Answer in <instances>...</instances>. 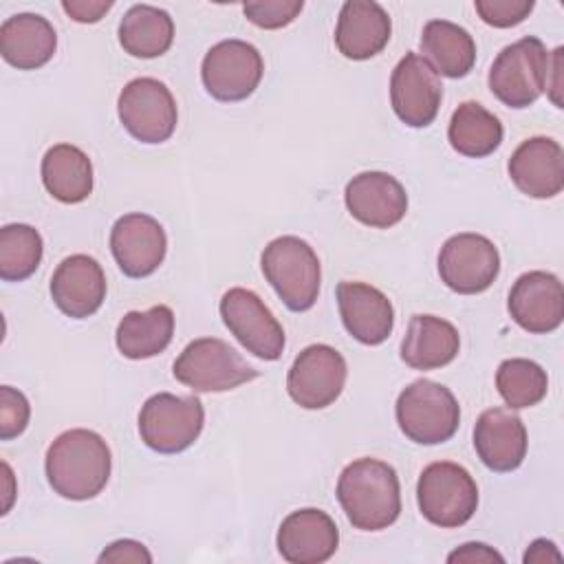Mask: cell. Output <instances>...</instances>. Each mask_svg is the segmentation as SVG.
Wrapping results in <instances>:
<instances>
[{
    "instance_id": "cell-1",
    "label": "cell",
    "mask_w": 564,
    "mask_h": 564,
    "mask_svg": "<svg viewBox=\"0 0 564 564\" xmlns=\"http://www.w3.org/2000/svg\"><path fill=\"white\" fill-rule=\"evenodd\" d=\"M44 469L55 494L66 500H90L108 485L110 447L93 430H66L48 445Z\"/></svg>"
},
{
    "instance_id": "cell-2",
    "label": "cell",
    "mask_w": 564,
    "mask_h": 564,
    "mask_svg": "<svg viewBox=\"0 0 564 564\" xmlns=\"http://www.w3.org/2000/svg\"><path fill=\"white\" fill-rule=\"evenodd\" d=\"M337 500L355 529H388L401 513L399 476L379 458H357L339 474Z\"/></svg>"
},
{
    "instance_id": "cell-3",
    "label": "cell",
    "mask_w": 564,
    "mask_h": 564,
    "mask_svg": "<svg viewBox=\"0 0 564 564\" xmlns=\"http://www.w3.org/2000/svg\"><path fill=\"white\" fill-rule=\"evenodd\" d=\"M262 273L289 311H308L319 295L322 269L313 247L297 236L271 240L260 258Z\"/></svg>"
},
{
    "instance_id": "cell-4",
    "label": "cell",
    "mask_w": 564,
    "mask_h": 564,
    "mask_svg": "<svg viewBox=\"0 0 564 564\" xmlns=\"http://www.w3.org/2000/svg\"><path fill=\"white\" fill-rule=\"evenodd\" d=\"M551 53L540 37L527 35L505 46L489 68V90L509 108H529L549 86Z\"/></svg>"
},
{
    "instance_id": "cell-5",
    "label": "cell",
    "mask_w": 564,
    "mask_h": 564,
    "mask_svg": "<svg viewBox=\"0 0 564 564\" xmlns=\"http://www.w3.org/2000/svg\"><path fill=\"white\" fill-rule=\"evenodd\" d=\"M399 430L419 445L449 441L460 423V405L449 388L432 379L408 383L394 405Z\"/></svg>"
},
{
    "instance_id": "cell-6",
    "label": "cell",
    "mask_w": 564,
    "mask_h": 564,
    "mask_svg": "<svg viewBox=\"0 0 564 564\" xmlns=\"http://www.w3.org/2000/svg\"><path fill=\"white\" fill-rule=\"evenodd\" d=\"M174 379L194 392H227L260 372L247 359L218 337H198L189 341L174 361Z\"/></svg>"
},
{
    "instance_id": "cell-7",
    "label": "cell",
    "mask_w": 564,
    "mask_h": 564,
    "mask_svg": "<svg viewBox=\"0 0 564 564\" xmlns=\"http://www.w3.org/2000/svg\"><path fill=\"white\" fill-rule=\"evenodd\" d=\"M416 502L427 522L441 529H456L476 513L478 487L463 465L436 460L419 476Z\"/></svg>"
},
{
    "instance_id": "cell-8",
    "label": "cell",
    "mask_w": 564,
    "mask_h": 564,
    "mask_svg": "<svg viewBox=\"0 0 564 564\" xmlns=\"http://www.w3.org/2000/svg\"><path fill=\"white\" fill-rule=\"evenodd\" d=\"M205 425V410L198 397L172 392L152 394L139 412V436L159 454H178L194 445Z\"/></svg>"
},
{
    "instance_id": "cell-9",
    "label": "cell",
    "mask_w": 564,
    "mask_h": 564,
    "mask_svg": "<svg viewBox=\"0 0 564 564\" xmlns=\"http://www.w3.org/2000/svg\"><path fill=\"white\" fill-rule=\"evenodd\" d=\"M121 126L141 143L167 141L178 121L176 101L170 88L154 77L130 79L117 99Z\"/></svg>"
},
{
    "instance_id": "cell-10",
    "label": "cell",
    "mask_w": 564,
    "mask_h": 564,
    "mask_svg": "<svg viewBox=\"0 0 564 564\" xmlns=\"http://www.w3.org/2000/svg\"><path fill=\"white\" fill-rule=\"evenodd\" d=\"M264 75L260 51L245 40L214 44L200 64L205 90L218 101H242L258 88Z\"/></svg>"
},
{
    "instance_id": "cell-11",
    "label": "cell",
    "mask_w": 564,
    "mask_h": 564,
    "mask_svg": "<svg viewBox=\"0 0 564 564\" xmlns=\"http://www.w3.org/2000/svg\"><path fill=\"white\" fill-rule=\"evenodd\" d=\"M500 273V253L496 245L471 231L447 238L438 251L441 282L460 295L487 291Z\"/></svg>"
},
{
    "instance_id": "cell-12",
    "label": "cell",
    "mask_w": 564,
    "mask_h": 564,
    "mask_svg": "<svg viewBox=\"0 0 564 564\" xmlns=\"http://www.w3.org/2000/svg\"><path fill=\"white\" fill-rule=\"evenodd\" d=\"M220 317L229 333L256 357L264 361H275L284 350V328L267 304L249 289H229L220 304Z\"/></svg>"
},
{
    "instance_id": "cell-13",
    "label": "cell",
    "mask_w": 564,
    "mask_h": 564,
    "mask_svg": "<svg viewBox=\"0 0 564 564\" xmlns=\"http://www.w3.org/2000/svg\"><path fill=\"white\" fill-rule=\"evenodd\" d=\"M348 377L346 359L328 344L306 346L286 375L289 397L304 410H322L337 401Z\"/></svg>"
},
{
    "instance_id": "cell-14",
    "label": "cell",
    "mask_w": 564,
    "mask_h": 564,
    "mask_svg": "<svg viewBox=\"0 0 564 564\" xmlns=\"http://www.w3.org/2000/svg\"><path fill=\"white\" fill-rule=\"evenodd\" d=\"M443 84L438 73L419 53H405L390 77V104L410 128H427L441 108Z\"/></svg>"
},
{
    "instance_id": "cell-15",
    "label": "cell",
    "mask_w": 564,
    "mask_h": 564,
    "mask_svg": "<svg viewBox=\"0 0 564 564\" xmlns=\"http://www.w3.org/2000/svg\"><path fill=\"white\" fill-rule=\"evenodd\" d=\"M110 251L128 278H148L165 260L167 236L156 218L132 212L115 220Z\"/></svg>"
},
{
    "instance_id": "cell-16",
    "label": "cell",
    "mask_w": 564,
    "mask_h": 564,
    "mask_svg": "<svg viewBox=\"0 0 564 564\" xmlns=\"http://www.w3.org/2000/svg\"><path fill=\"white\" fill-rule=\"evenodd\" d=\"M507 308L520 328L533 335L553 333L564 319V289L560 278L549 271L522 273L509 291Z\"/></svg>"
},
{
    "instance_id": "cell-17",
    "label": "cell",
    "mask_w": 564,
    "mask_h": 564,
    "mask_svg": "<svg viewBox=\"0 0 564 564\" xmlns=\"http://www.w3.org/2000/svg\"><path fill=\"white\" fill-rule=\"evenodd\" d=\"M344 200L355 220L366 227L388 229L403 220L408 194L388 172H361L346 183Z\"/></svg>"
},
{
    "instance_id": "cell-18",
    "label": "cell",
    "mask_w": 564,
    "mask_h": 564,
    "mask_svg": "<svg viewBox=\"0 0 564 564\" xmlns=\"http://www.w3.org/2000/svg\"><path fill=\"white\" fill-rule=\"evenodd\" d=\"M278 551L289 564H322L339 546L335 520L322 509L291 511L278 529Z\"/></svg>"
},
{
    "instance_id": "cell-19",
    "label": "cell",
    "mask_w": 564,
    "mask_h": 564,
    "mask_svg": "<svg viewBox=\"0 0 564 564\" xmlns=\"http://www.w3.org/2000/svg\"><path fill=\"white\" fill-rule=\"evenodd\" d=\"M51 297L64 315L73 319L90 317L106 300L101 264L86 253L64 258L51 275Z\"/></svg>"
},
{
    "instance_id": "cell-20",
    "label": "cell",
    "mask_w": 564,
    "mask_h": 564,
    "mask_svg": "<svg viewBox=\"0 0 564 564\" xmlns=\"http://www.w3.org/2000/svg\"><path fill=\"white\" fill-rule=\"evenodd\" d=\"M513 185L531 198H553L564 187V152L551 137H531L522 141L509 163Z\"/></svg>"
},
{
    "instance_id": "cell-21",
    "label": "cell",
    "mask_w": 564,
    "mask_h": 564,
    "mask_svg": "<svg viewBox=\"0 0 564 564\" xmlns=\"http://www.w3.org/2000/svg\"><path fill=\"white\" fill-rule=\"evenodd\" d=\"M337 306L346 330L366 346L383 344L394 326V308L386 293L366 282H339Z\"/></svg>"
},
{
    "instance_id": "cell-22",
    "label": "cell",
    "mask_w": 564,
    "mask_h": 564,
    "mask_svg": "<svg viewBox=\"0 0 564 564\" xmlns=\"http://www.w3.org/2000/svg\"><path fill=\"white\" fill-rule=\"evenodd\" d=\"M474 447L482 465L491 471H513L527 456V427L511 410L489 408L474 425Z\"/></svg>"
},
{
    "instance_id": "cell-23",
    "label": "cell",
    "mask_w": 564,
    "mask_h": 564,
    "mask_svg": "<svg viewBox=\"0 0 564 564\" xmlns=\"http://www.w3.org/2000/svg\"><path fill=\"white\" fill-rule=\"evenodd\" d=\"M392 22L388 11L372 0H348L339 9L335 44L348 59H370L390 42Z\"/></svg>"
},
{
    "instance_id": "cell-24",
    "label": "cell",
    "mask_w": 564,
    "mask_h": 564,
    "mask_svg": "<svg viewBox=\"0 0 564 564\" xmlns=\"http://www.w3.org/2000/svg\"><path fill=\"white\" fill-rule=\"evenodd\" d=\"M55 48V29L37 13H15L0 24V53L18 70H35L48 64Z\"/></svg>"
},
{
    "instance_id": "cell-25",
    "label": "cell",
    "mask_w": 564,
    "mask_h": 564,
    "mask_svg": "<svg viewBox=\"0 0 564 564\" xmlns=\"http://www.w3.org/2000/svg\"><path fill=\"white\" fill-rule=\"evenodd\" d=\"M460 337L454 324L436 315H412L401 339V359L414 370H436L454 361Z\"/></svg>"
},
{
    "instance_id": "cell-26",
    "label": "cell",
    "mask_w": 564,
    "mask_h": 564,
    "mask_svg": "<svg viewBox=\"0 0 564 564\" xmlns=\"http://www.w3.org/2000/svg\"><path fill=\"white\" fill-rule=\"evenodd\" d=\"M421 53L445 77L460 79L476 64V42L467 29L449 20H430L421 33Z\"/></svg>"
},
{
    "instance_id": "cell-27",
    "label": "cell",
    "mask_w": 564,
    "mask_h": 564,
    "mask_svg": "<svg viewBox=\"0 0 564 564\" xmlns=\"http://www.w3.org/2000/svg\"><path fill=\"white\" fill-rule=\"evenodd\" d=\"M42 183L55 200L82 203L93 192V163L77 145L57 143L42 159Z\"/></svg>"
},
{
    "instance_id": "cell-28",
    "label": "cell",
    "mask_w": 564,
    "mask_h": 564,
    "mask_svg": "<svg viewBox=\"0 0 564 564\" xmlns=\"http://www.w3.org/2000/svg\"><path fill=\"white\" fill-rule=\"evenodd\" d=\"M174 335V313L165 304L148 311H128L115 333L117 348L128 359H150L161 355Z\"/></svg>"
},
{
    "instance_id": "cell-29",
    "label": "cell",
    "mask_w": 564,
    "mask_h": 564,
    "mask_svg": "<svg viewBox=\"0 0 564 564\" xmlns=\"http://www.w3.org/2000/svg\"><path fill=\"white\" fill-rule=\"evenodd\" d=\"M174 42V22L167 11L152 4H132L119 22L121 48L141 59L161 57Z\"/></svg>"
},
{
    "instance_id": "cell-30",
    "label": "cell",
    "mask_w": 564,
    "mask_h": 564,
    "mask_svg": "<svg viewBox=\"0 0 564 564\" xmlns=\"http://www.w3.org/2000/svg\"><path fill=\"white\" fill-rule=\"evenodd\" d=\"M449 145L469 159L489 156L502 143V123L478 101H463L447 126Z\"/></svg>"
},
{
    "instance_id": "cell-31",
    "label": "cell",
    "mask_w": 564,
    "mask_h": 564,
    "mask_svg": "<svg viewBox=\"0 0 564 564\" xmlns=\"http://www.w3.org/2000/svg\"><path fill=\"white\" fill-rule=\"evenodd\" d=\"M44 242L35 227L11 223L0 229V278L22 282L35 273L42 262Z\"/></svg>"
},
{
    "instance_id": "cell-32",
    "label": "cell",
    "mask_w": 564,
    "mask_h": 564,
    "mask_svg": "<svg viewBox=\"0 0 564 564\" xmlns=\"http://www.w3.org/2000/svg\"><path fill=\"white\" fill-rule=\"evenodd\" d=\"M496 388L509 410H522L540 403L549 390L546 370L524 357L505 359L496 370Z\"/></svg>"
},
{
    "instance_id": "cell-33",
    "label": "cell",
    "mask_w": 564,
    "mask_h": 564,
    "mask_svg": "<svg viewBox=\"0 0 564 564\" xmlns=\"http://www.w3.org/2000/svg\"><path fill=\"white\" fill-rule=\"evenodd\" d=\"M304 9L302 0H260L242 4L245 18L260 29H282Z\"/></svg>"
},
{
    "instance_id": "cell-34",
    "label": "cell",
    "mask_w": 564,
    "mask_h": 564,
    "mask_svg": "<svg viewBox=\"0 0 564 564\" xmlns=\"http://www.w3.org/2000/svg\"><path fill=\"white\" fill-rule=\"evenodd\" d=\"M29 416H31V405L26 397L11 386H2L0 388V438L11 441L20 436L29 425Z\"/></svg>"
},
{
    "instance_id": "cell-35",
    "label": "cell",
    "mask_w": 564,
    "mask_h": 564,
    "mask_svg": "<svg viewBox=\"0 0 564 564\" xmlns=\"http://www.w3.org/2000/svg\"><path fill=\"white\" fill-rule=\"evenodd\" d=\"M533 0H476V13L480 20L496 29H509L520 22L533 11Z\"/></svg>"
},
{
    "instance_id": "cell-36",
    "label": "cell",
    "mask_w": 564,
    "mask_h": 564,
    "mask_svg": "<svg viewBox=\"0 0 564 564\" xmlns=\"http://www.w3.org/2000/svg\"><path fill=\"white\" fill-rule=\"evenodd\" d=\"M99 562H115V564H121V562H145V564H150L152 555L137 540H117V542L108 544L101 551Z\"/></svg>"
},
{
    "instance_id": "cell-37",
    "label": "cell",
    "mask_w": 564,
    "mask_h": 564,
    "mask_svg": "<svg viewBox=\"0 0 564 564\" xmlns=\"http://www.w3.org/2000/svg\"><path fill=\"white\" fill-rule=\"evenodd\" d=\"M112 7L110 0H64L62 9L82 24H93L99 22L104 18V13H108Z\"/></svg>"
},
{
    "instance_id": "cell-38",
    "label": "cell",
    "mask_w": 564,
    "mask_h": 564,
    "mask_svg": "<svg viewBox=\"0 0 564 564\" xmlns=\"http://www.w3.org/2000/svg\"><path fill=\"white\" fill-rule=\"evenodd\" d=\"M447 562H449V564H454V562H465V564H474V562H478V564L500 562V564H502L505 557H502L498 551H494L491 546L482 544V542H469V544H463L460 549L452 551V553L447 555Z\"/></svg>"
},
{
    "instance_id": "cell-39",
    "label": "cell",
    "mask_w": 564,
    "mask_h": 564,
    "mask_svg": "<svg viewBox=\"0 0 564 564\" xmlns=\"http://www.w3.org/2000/svg\"><path fill=\"white\" fill-rule=\"evenodd\" d=\"M524 564H546V562H562L560 551L555 549V544L551 540H533L531 546L524 553Z\"/></svg>"
}]
</instances>
